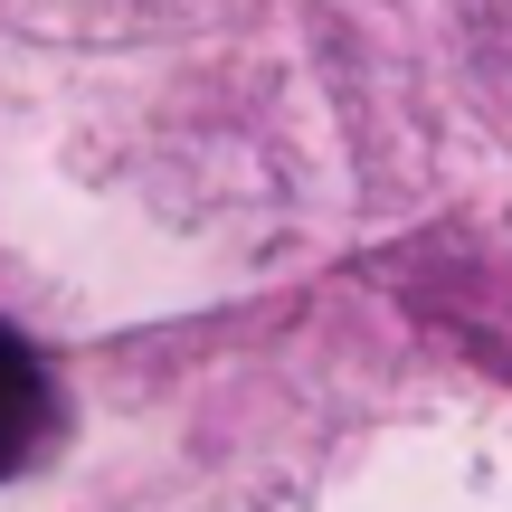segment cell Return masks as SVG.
Returning <instances> with one entry per match:
<instances>
[{"label":"cell","instance_id":"cell-1","mask_svg":"<svg viewBox=\"0 0 512 512\" xmlns=\"http://www.w3.org/2000/svg\"><path fill=\"white\" fill-rule=\"evenodd\" d=\"M48 427H57V389H48V370H38V351L0 323V475H19V465L48 446Z\"/></svg>","mask_w":512,"mask_h":512}]
</instances>
